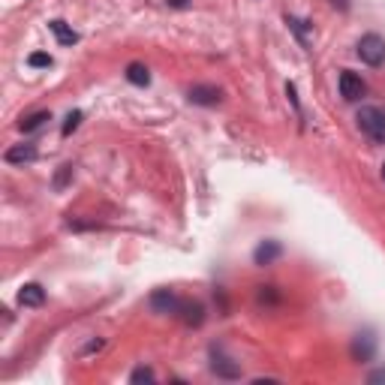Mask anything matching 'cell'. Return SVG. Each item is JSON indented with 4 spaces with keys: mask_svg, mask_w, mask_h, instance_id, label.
Here are the masks:
<instances>
[{
    "mask_svg": "<svg viewBox=\"0 0 385 385\" xmlns=\"http://www.w3.org/2000/svg\"><path fill=\"white\" fill-rule=\"evenodd\" d=\"M331 3H334V6H341V9H346V6H350V0H331Z\"/></svg>",
    "mask_w": 385,
    "mask_h": 385,
    "instance_id": "ffe728a7",
    "label": "cell"
},
{
    "mask_svg": "<svg viewBox=\"0 0 385 385\" xmlns=\"http://www.w3.org/2000/svg\"><path fill=\"white\" fill-rule=\"evenodd\" d=\"M126 81L136 88H148L151 85V69L145 67V63H130L126 67Z\"/></svg>",
    "mask_w": 385,
    "mask_h": 385,
    "instance_id": "30bf717a",
    "label": "cell"
},
{
    "mask_svg": "<svg viewBox=\"0 0 385 385\" xmlns=\"http://www.w3.org/2000/svg\"><path fill=\"white\" fill-rule=\"evenodd\" d=\"M166 3H169V6H175V9H184V6H187V0H166Z\"/></svg>",
    "mask_w": 385,
    "mask_h": 385,
    "instance_id": "d6986e66",
    "label": "cell"
},
{
    "mask_svg": "<svg viewBox=\"0 0 385 385\" xmlns=\"http://www.w3.org/2000/svg\"><path fill=\"white\" fill-rule=\"evenodd\" d=\"M382 181H385V166H382Z\"/></svg>",
    "mask_w": 385,
    "mask_h": 385,
    "instance_id": "44dd1931",
    "label": "cell"
},
{
    "mask_svg": "<svg viewBox=\"0 0 385 385\" xmlns=\"http://www.w3.org/2000/svg\"><path fill=\"white\" fill-rule=\"evenodd\" d=\"M190 103L192 106H217L220 103V88H214V85L190 88Z\"/></svg>",
    "mask_w": 385,
    "mask_h": 385,
    "instance_id": "277c9868",
    "label": "cell"
},
{
    "mask_svg": "<svg viewBox=\"0 0 385 385\" xmlns=\"http://www.w3.org/2000/svg\"><path fill=\"white\" fill-rule=\"evenodd\" d=\"M45 121H51V112H33V115H27L18 126H22L24 133H33V130H40V126H42Z\"/></svg>",
    "mask_w": 385,
    "mask_h": 385,
    "instance_id": "7c38bea8",
    "label": "cell"
},
{
    "mask_svg": "<svg viewBox=\"0 0 385 385\" xmlns=\"http://www.w3.org/2000/svg\"><path fill=\"white\" fill-rule=\"evenodd\" d=\"M130 382H154V370L151 368H136L130 373Z\"/></svg>",
    "mask_w": 385,
    "mask_h": 385,
    "instance_id": "e0dca14e",
    "label": "cell"
},
{
    "mask_svg": "<svg viewBox=\"0 0 385 385\" xmlns=\"http://www.w3.org/2000/svg\"><path fill=\"white\" fill-rule=\"evenodd\" d=\"M72 178V166H60V172H58V178H54V187L58 190H63V184Z\"/></svg>",
    "mask_w": 385,
    "mask_h": 385,
    "instance_id": "ac0fdd59",
    "label": "cell"
},
{
    "mask_svg": "<svg viewBox=\"0 0 385 385\" xmlns=\"http://www.w3.org/2000/svg\"><path fill=\"white\" fill-rule=\"evenodd\" d=\"M352 355H355V359H361V361H368V359H370V355H373V341H370V334H364V343H361V341H355Z\"/></svg>",
    "mask_w": 385,
    "mask_h": 385,
    "instance_id": "5bb4252c",
    "label": "cell"
},
{
    "mask_svg": "<svg viewBox=\"0 0 385 385\" xmlns=\"http://www.w3.org/2000/svg\"><path fill=\"white\" fill-rule=\"evenodd\" d=\"M151 307L157 310V313H178V310H181V301L172 295L169 289H157V292L151 295Z\"/></svg>",
    "mask_w": 385,
    "mask_h": 385,
    "instance_id": "5b68a950",
    "label": "cell"
},
{
    "mask_svg": "<svg viewBox=\"0 0 385 385\" xmlns=\"http://www.w3.org/2000/svg\"><path fill=\"white\" fill-rule=\"evenodd\" d=\"M79 124H81V112H69L67 115V124H63V136H72L79 130Z\"/></svg>",
    "mask_w": 385,
    "mask_h": 385,
    "instance_id": "9a60e30c",
    "label": "cell"
},
{
    "mask_svg": "<svg viewBox=\"0 0 385 385\" xmlns=\"http://www.w3.org/2000/svg\"><path fill=\"white\" fill-rule=\"evenodd\" d=\"M364 81H361V76H355V72H350V69H343L341 72V97L346 99V103H359V99L364 97Z\"/></svg>",
    "mask_w": 385,
    "mask_h": 385,
    "instance_id": "3957f363",
    "label": "cell"
},
{
    "mask_svg": "<svg viewBox=\"0 0 385 385\" xmlns=\"http://www.w3.org/2000/svg\"><path fill=\"white\" fill-rule=\"evenodd\" d=\"M355 121H359V130L368 136L370 142L385 145V112H382V108H377V106H364V108H359Z\"/></svg>",
    "mask_w": 385,
    "mask_h": 385,
    "instance_id": "6da1fadb",
    "label": "cell"
},
{
    "mask_svg": "<svg viewBox=\"0 0 385 385\" xmlns=\"http://www.w3.org/2000/svg\"><path fill=\"white\" fill-rule=\"evenodd\" d=\"M181 310H184V322L187 325H202V313H205V310H202V304H181Z\"/></svg>",
    "mask_w": 385,
    "mask_h": 385,
    "instance_id": "4fadbf2b",
    "label": "cell"
},
{
    "mask_svg": "<svg viewBox=\"0 0 385 385\" xmlns=\"http://www.w3.org/2000/svg\"><path fill=\"white\" fill-rule=\"evenodd\" d=\"M3 160L9 163V166H24V163L36 160V148L33 145H13V148L3 154Z\"/></svg>",
    "mask_w": 385,
    "mask_h": 385,
    "instance_id": "8992f818",
    "label": "cell"
},
{
    "mask_svg": "<svg viewBox=\"0 0 385 385\" xmlns=\"http://www.w3.org/2000/svg\"><path fill=\"white\" fill-rule=\"evenodd\" d=\"M211 370H214L220 379H238L241 377L238 364H232V359H223V355H217V352H214V361H211Z\"/></svg>",
    "mask_w": 385,
    "mask_h": 385,
    "instance_id": "ba28073f",
    "label": "cell"
},
{
    "mask_svg": "<svg viewBox=\"0 0 385 385\" xmlns=\"http://www.w3.org/2000/svg\"><path fill=\"white\" fill-rule=\"evenodd\" d=\"M359 58L368 63V67H379L385 60V40L379 33H364L359 40Z\"/></svg>",
    "mask_w": 385,
    "mask_h": 385,
    "instance_id": "7a4b0ae2",
    "label": "cell"
},
{
    "mask_svg": "<svg viewBox=\"0 0 385 385\" xmlns=\"http://www.w3.org/2000/svg\"><path fill=\"white\" fill-rule=\"evenodd\" d=\"M283 253V247L277 244V241H265V244H259L256 247V253H253V259H256V265H271L277 256Z\"/></svg>",
    "mask_w": 385,
    "mask_h": 385,
    "instance_id": "9c48e42d",
    "label": "cell"
},
{
    "mask_svg": "<svg viewBox=\"0 0 385 385\" xmlns=\"http://www.w3.org/2000/svg\"><path fill=\"white\" fill-rule=\"evenodd\" d=\"M49 27H51V33L58 36V42H60V45H72V42H79V33L72 31V27H69L67 22H60V18L49 22Z\"/></svg>",
    "mask_w": 385,
    "mask_h": 385,
    "instance_id": "8fae6325",
    "label": "cell"
},
{
    "mask_svg": "<svg viewBox=\"0 0 385 385\" xmlns=\"http://www.w3.org/2000/svg\"><path fill=\"white\" fill-rule=\"evenodd\" d=\"M45 301V289L40 283H24L22 292H18V304L22 307H40Z\"/></svg>",
    "mask_w": 385,
    "mask_h": 385,
    "instance_id": "52a82bcc",
    "label": "cell"
},
{
    "mask_svg": "<svg viewBox=\"0 0 385 385\" xmlns=\"http://www.w3.org/2000/svg\"><path fill=\"white\" fill-rule=\"evenodd\" d=\"M27 63H31V67H51V54H45V51H36V54H31V58H27Z\"/></svg>",
    "mask_w": 385,
    "mask_h": 385,
    "instance_id": "2e32d148",
    "label": "cell"
}]
</instances>
